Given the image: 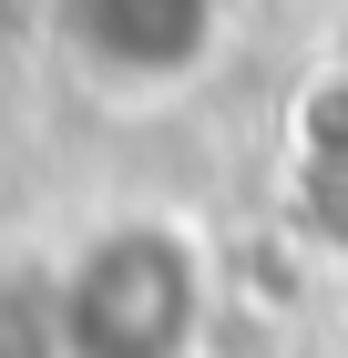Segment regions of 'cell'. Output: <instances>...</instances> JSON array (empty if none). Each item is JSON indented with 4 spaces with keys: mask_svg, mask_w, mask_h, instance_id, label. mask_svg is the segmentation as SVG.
Returning <instances> with one entry per match:
<instances>
[{
    "mask_svg": "<svg viewBox=\"0 0 348 358\" xmlns=\"http://www.w3.org/2000/svg\"><path fill=\"white\" fill-rule=\"evenodd\" d=\"M62 338L72 358H185L195 338V256L154 225H123L82 246L62 276Z\"/></svg>",
    "mask_w": 348,
    "mask_h": 358,
    "instance_id": "6da1fadb",
    "label": "cell"
},
{
    "mask_svg": "<svg viewBox=\"0 0 348 358\" xmlns=\"http://www.w3.org/2000/svg\"><path fill=\"white\" fill-rule=\"evenodd\" d=\"M52 21L113 92H164L215 52V0H52Z\"/></svg>",
    "mask_w": 348,
    "mask_h": 358,
    "instance_id": "7a4b0ae2",
    "label": "cell"
}]
</instances>
